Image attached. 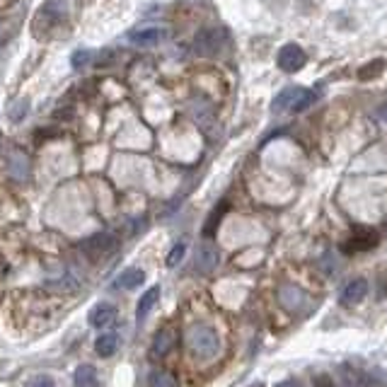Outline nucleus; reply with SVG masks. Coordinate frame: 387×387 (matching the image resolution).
<instances>
[{
    "label": "nucleus",
    "mask_w": 387,
    "mask_h": 387,
    "mask_svg": "<svg viewBox=\"0 0 387 387\" xmlns=\"http://www.w3.org/2000/svg\"><path fill=\"white\" fill-rule=\"evenodd\" d=\"M187 346L189 351L201 361H210L220 349L218 332L208 325H192L187 330Z\"/></svg>",
    "instance_id": "nucleus-1"
},
{
    "label": "nucleus",
    "mask_w": 387,
    "mask_h": 387,
    "mask_svg": "<svg viewBox=\"0 0 387 387\" xmlns=\"http://www.w3.org/2000/svg\"><path fill=\"white\" fill-rule=\"evenodd\" d=\"M228 46V29L220 24H210V27H201L194 37V53L204 58L220 56Z\"/></svg>",
    "instance_id": "nucleus-2"
},
{
    "label": "nucleus",
    "mask_w": 387,
    "mask_h": 387,
    "mask_svg": "<svg viewBox=\"0 0 387 387\" xmlns=\"http://www.w3.org/2000/svg\"><path fill=\"white\" fill-rule=\"evenodd\" d=\"M312 102H315V92L307 90V87L296 85V87H286V90L278 92L271 109L273 111H303V109H307Z\"/></svg>",
    "instance_id": "nucleus-3"
},
{
    "label": "nucleus",
    "mask_w": 387,
    "mask_h": 387,
    "mask_svg": "<svg viewBox=\"0 0 387 387\" xmlns=\"http://www.w3.org/2000/svg\"><path fill=\"white\" fill-rule=\"evenodd\" d=\"M307 63V56L298 44H286L278 51V68L286 73H298Z\"/></svg>",
    "instance_id": "nucleus-4"
},
{
    "label": "nucleus",
    "mask_w": 387,
    "mask_h": 387,
    "mask_svg": "<svg viewBox=\"0 0 387 387\" xmlns=\"http://www.w3.org/2000/svg\"><path fill=\"white\" fill-rule=\"evenodd\" d=\"M126 39L134 44H138V46H155V44L165 42L168 39V29L163 27H138V29H131L129 34H126Z\"/></svg>",
    "instance_id": "nucleus-5"
},
{
    "label": "nucleus",
    "mask_w": 387,
    "mask_h": 387,
    "mask_svg": "<svg viewBox=\"0 0 387 387\" xmlns=\"http://www.w3.org/2000/svg\"><path fill=\"white\" fill-rule=\"evenodd\" d=\"M8 172L15 182H27L29 179V158L22 150H12L8 155Z\"/></svg>",
    "instance_id": "nucleus-6"
},
{
    "label": "nucleus",
    "mask_w": 387,
    "mask_h": 387,
    "mask_svg": "<svg viewBox=\"0 0 387 387\" xmlns=\"http://www.w3.org/2000/svg\"><path fill=\"white\" fill-rule=\"evenodd\" d=\"M366 296H368V281H366V278H354V281L346 283L344 291H341V303H344V305H356V303H361Z\"/></svg>",
    "instance_id": "nucleus-7"
},
{
    "label": "nucleus",
    "mask_w": 387,
    "mask_h": 387,
    "mask_svg": "<svg viewBox=\"0 0 387 387\" xmlns=\"http://www.w3.org/2000/svg\"><path fill=\"white\" fill-rule=\"evenodd\" d=\"M174 339H177L174 330H170V327L160 330L158 334H155V341H153V349H150V354H153L155 359H163V356H168L170 351L174 349Z\"/></svg>",
    "instance_id": "nucleus-8"
},
{
    "label": "nucleus",
    "mask_w": 387,
    "mask_h": 387,
    "mask_svg": "<svg viewBox=\"0 0 387 387\" xmlns=\"http://www.w3.org/2000/svg\"><path fill=\"white\" fill-rule=\"evenodd\" d=\"M278 300H281V305L286 307V310L296 312V310H300L307 298L298 286H283L281 291H278Z\"/></svg>",
    "instance_id": "nucleus-9"
},
{
    "label": "nucleus",
    "mask_w": 387,
    "mask_h": 387,
    "mask_svg": "<svg viewBox=\"0 0 387 387\" xmlns=\"http://www.w3.org/2000/svg\"><path fill=\"white\" fill-rule=\"evenodd\" d=\"M116 315H119V310H116L111 303H100V305L90 310V325L92 327H107L116 320Z\"/></svg>",
    "instance_id": "nucleus-10"
},
{
    "label": "nucleus",
    "mask_w": 387,
    "mask_h": 387,
    "mask_svg": "<svg viewBox=\"0 0 387 387\" xmlns=\"http://www.w3.org/2000/svg\"><path fill=\"white\" fill-rule=\"evenodd\" d=\"M143 281H145L143 269H126V271H121L119 276L114 278V288H119V291H134V288H138Z\"/></svg>",
    "instance_id": "nucleus-11"
},
{
    "label": "nucleus",
    "mask_w": 387,
    "mask_h": 387,
    "mask_svg": "<svg viewBox=\"0 0 387 387\" xmlns=\"http://www.w3.org/2000/svg\"><path fill=\"white\" fill-rule=\"evenodd\" d=\"M375 242H378V235L370 233V230H363V233L354 235V237L346 240L344 249L346 252H366V249L375 247Z\"/></svg>",
    "instance_id": "nucleus-12"
},
{
    "label": "nucleus",
    "mask_w": 387,
    "mask_h": 387,
    "mask_svg": "<svg viewBox=\"0 0 387 387\" xmlns=\"http://www.w3.org/2000/svg\"><path fill=\"white\" fill-rule=\"evenodd\" d=\"M158 300H160V288L158 286L148 288V291L143 293V298L138 300V307H136V320L143 322L145 317L150 315V310H153L155 303H158Z\"/></svg>",
    "instance_id": "nucleus-13"
},
{
    "label": "nucleus",
    "mask_w": 387,
    "mask_h": 387,
    "mask_svg": "<svg viewBox=\"0 0 387 387\" xmlns=\"http://www.w3.org/2000/svg\"><path fill=\"white\" fill-rule=\"evenodd\" d=\"M215 264H218V249L210 242L201 244L199 252H196V267H199L201 271H210Z\"/></svg>",
    "instance_id": "nucleus-14"
},
{
    "label": "nucleus",
    "mask_w": 387,
    "mask_h": 387,
    "mask_svg": "<svg viewBox=\"0 0 387 387\" xmlns=\"http://www.w3.org/2000/svg\"><path fill=\"white\" fill-rule=\"evenodd\" d=\"M73 387H100V375L92 366H80L73 375Z\"/></svg>",
    "instance_id": "nucleus-15"
},
{
    "label": "nucleus",
    "mask_w": 387,
    "mask_h": 387,
    "mask_svg": "<svg viewBox=\"0 0 387 387\" xmlns=\"http://www.w3.org/2000/svg\"><path fill=\"white\" fill-rule=\"evenodd\" d=\"M116 349H119V336H116V334H102L100 339H97V344H95V351L102 356V359H109V356H114Z\"/></svg>",
    "instance_id": "nucleus-16"
},
{
    "label": "nucleus",
    "mask_w": 387,
    "mask_h": 387,
    "mask_svg": "<svg viewBox=\"0 0 387 387\" xmlns=\"http://www.w3.org/2000/svg\"><path fill=\"white\" fill-rule=\"evenodd\" d=\"M82 247L87 249L90 254H100V252H107V249H114V237L111 235H95L92 240H87Z\"/></svg>",
    "instance_id": "nucleus-17"
},
{
    "label": "nucleus",
    "mask_w": 387,
    "mask_h": 387,
    "mask_svg": "<svg viewBox=\"0 0 387 387\" xmlns=\"http://www.w3.org/2000/svg\"><path fill=\"white\" fill-rule=\"evenodd\" d=\"M383 71H385V61H383V58H375V61L366 63V66L361 68L359 80H373V78L383 75Z\"/></svg>",
    "instance_id": "nucleus-18"
},
{
    "label": "nucleus",
    "mask_w": 387,
    "mask_h": 387,
    "mask_svg": "<svg viewBox=\"0 0 387 387\" xmlns=\"http://www.w3.org/2000/svg\"><path fill=\"white\" fill-rule=\"evenodd\" d=\"M27 114H29V102L27 100H15L8 109V119L15 121V124H19V121H22Z\"/></svg>",
    "instance_id": "nucleus-19"
},
{
    "label": "nucleus",
    "mask_w": 387,
    "mask_h": 387,
    "mask_svg": "<svg viewBox=\"0 0 387 387\" xmlns=\"http://www.w3.org/2000/svg\"><path fill=\"white\" fill-rule=\"evenodd\" d=\"M150 387H177V380L165 370H153L150 373Z\"/></svg>",
    "instance_id": "nucleus-20"
},
{
    "label": "nucleus",
    "mask_w": 387,
    "mask_h": 387,
    "mask_svg": "<svg viewBox=\"0 0 387 387\" xmlns=\"http://www.w3.org/2000/svg\"><path fill=\"white\" fill-rule=\"evenodd\" d=\"M95 56H97V53H92L90 48H80V51H75V53H73V58H71L73 68H75V71H80V68H85L87 63L95 61Z\"/></svg>",
    "instance_id": "nucleus-21"
},
{
    "label": "nucleus",
    "mask_w": 387,
    "mask_h": 387,
    "mask_svg": "<svg viewBox=\"0 0 387 387\" xmlns=\"http://www.w3.org/2000/svg\"><path fill=\"white\" fill-rule=\"evenodd\" d=\"M184 252H187V244H184V242H177V244H174L172 252H170V257H168V267H177V264L182 262Z\"/></svg>",
    "instance_id": "nucleus-22"
},
{
    "label": "nucleus",
    "mask_w": 387,
    "mask_h": 387,
    "mask_svg": "<svg viewBox=\"0 0 387 387\" xmlns=\"http://www.w3.org/2000/svg\"><path fill=\"white\" fill-rule=\"evenodd\" d=\"M315 387H336V385H334V380H332L330 375H317Z\"/></svg>",
    "instance_id": "nucleus-23"
},
{
    "label": "nucleus",
    "mask_w": 387,
    "mask_h": 387,
    "mask_svg": "<svg viewBox=\"0 0 387 387\" xmlns=\"http://www.w3.org/2000/svg\"><path fill=\"white\" fill-rule=\"evenodd\" d=\"M27 387H53V383L48 378H34V380H29Z\"/></svg>",
    "instance_id": "nucleus-24"
},
{
    "label": "nucleus",
    "mask_w": 387,
    "mask_h": 387,
    "mask_svg": "<svg viewBox=\"0 0 387 387\" xmlns=\"http://www.w3.org/2000/svg\"><path fill=\"white\" fill-rule=\"evenodd\" d=\"M344 387H361V380H356V378H346V380H344Z\"/></svg>",
    "instance_id": "nucleus-25"
},
{
    "label": "nucleus",
    "mask_w": 387,
    "mask_h": 387,
    "mask_svg": "<svg viewBox=\"0 0 387 387\" xmlns=\"http://www.w3.org/2000/svg\"><path fill=\"white\" fill-rule=\"evenodd\" d=\"M276 387H303V385L296 383V380H286V383H281V385H276Z\"/></svg>",
    "instance_id": "nucleus-26"
},
{
    "label": "nucleus",
    "mask_w": 387,
    "mask_h": 387,
    "mask_svg": "<svg viewBox=\"0 0 387 387\" xmlns=\"http://www.w3.org/2000/svg\"><path fill=\"white\" fill-rule=\"evenodd\" d=\"M380 116H383V119L387 121V105H385V107H380Z\"/></svg>",
    "instance_id": "nucleus-27"
}]
</instances>
